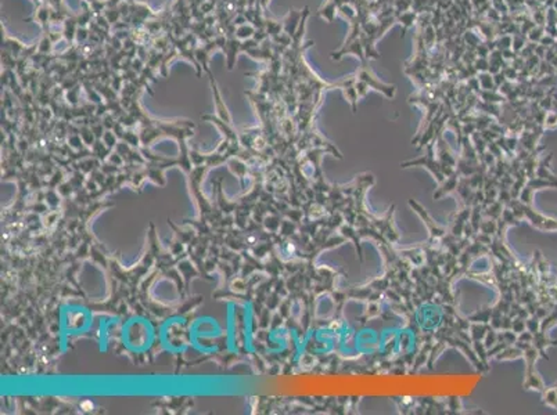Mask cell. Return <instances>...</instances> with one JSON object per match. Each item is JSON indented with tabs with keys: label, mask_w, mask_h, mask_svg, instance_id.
<instances>
[{
	"label": "cell",
	"mask_w": 557,
	"mask_h": 415,
	"mask_svg": "<svg viewBox=\"0 0 557 415\" xmlns=\"http://www.w3.org/2000/svg\"><path fill=\"white\" fill-rule=\"evenodd\" d=\"M356 78H358L359 80L364 82V83L369 86L370 89H374V90H377V92L383 93V94H384L387 99H390V100H392L395 97L396 87H395L394 85H388V83H384V82L379 80L377 77L373 74V71L364 65V62L363 65L356 71Z\"/></svg>",
	"instance_id": "1"
},
{
	"label": "cell",
	"mask_w": 557,
	"mask_h": 415,
	"mask_svg": "<svg viewBox=\"0 0 557 415\" xmlns=\"http://www.w3.org/2000/svg\"><path fill=\"white\" fill-rule=\"evenodd\" d=\"M337 8H338V4H337L334 0H329L326 4H323V7L317 11V16L325 18L329 24L333 23L334 17H335V13H337Z\"/></svg>",
	"instance_id": "2"
},
{
	"label": "cell",
	"mask_w": 557,
	"mask_h": 415,
	"mask_svg": "<svg viewBox=\"0 0 557 415\" xmlns=\"http://www.w3.org/2000/svg\"><path fill=\"white\" fill-rule=\"evenodd\" d=\"M256 32V28L252 25V24H241V25H237V28H236V38L239 39V40H248V39H252L254 38V35H255Z\"/></svg>",
	"instance_id": "3"
},
{
	"label": "cell",
	"mask_w": 557,
	"mask_h": 415,
	"mask_svg": "<svg viewBox=\"0 0 557 415\" xmlns=\"http://www.w3.org/2000/svg\"><path fill=\"white\" fill-rule=\"evenodd\" d=\"M541 396H542V403H543V404L550 406V407H553L557 411V382L555 386L548 388L545 392L542 393Z\"/></svg>",
	"instance_id": "4"
},
{
	"label": "cell",
	"mask_w": 557,
	"mask_h": 415,
	"mask_svg": "<svg viewBox=\"0 0 557 415\" xmlns=\"http://www.w3.org/2000/svg\"><path fill=\"white\" fill-rule=\"evenodd\" d=\"M478 82H480L481 87L484 89V90H494L496 86L495 85V80H494V78H492V75L489 74V72H482L480 77H478Z\"/></svg>",
	"instance_id": "5"
},
{
	"label": "cell",
	"mask_w": 557,
	"mask_h": 415,
	"mask_svg": "<svg viewBox=\"0 0 557 415\" xmlns=\"http://www.w3.org/2000/svg\"><path fill=\"white\" fill-rule=\"evenodd\" d=\"M415 17H416L415 16V13H402V16L399 17V20L403 21V25H405V29H403V31H406L410 25H412V23L415 21Z\"/></svg>",
	"instance_id": "6"
}]
</instances>
